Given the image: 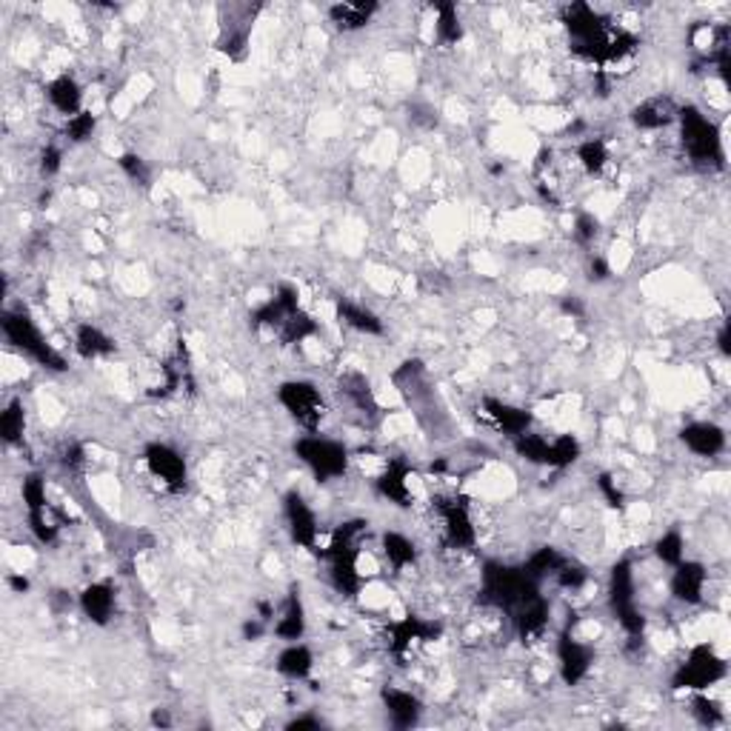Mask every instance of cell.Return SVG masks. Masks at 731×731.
I'll return each mask as SVG.
<instances>
[{
    "instance_id": "cell-5",
    "label": "cell",
    "mask_w": 731,
    "mask_h": 731,
    "mask_svg": "<svg viewBox=\"0 0 731 731\" xmlns=\"http://www.w3.org/2000/svg\"><path fill=\"white\" fill-rule=\"evenodd\" d=\"M723 677H726V660L718 652H714L709 643H703V646H694L691 648L689 660L677 669L672 686L677 691H683V689L703 691V689L714 686Z\"/></svg>"
},
{
    "instance_id": "cell-28",
    "label": "cell",
    "mask_w": 731,
    "mask_h": 731,
    "mask_svg": "<svg viewBox=\"0 0 731 731\" xmlns=\"http://www.w3.org/2000/svg\"><path fill=\"white\" fill-rule=\"evenodd\" d=\"M312 665H315L312 652H308V648L300 646V643L283 648L281 657H278V672L286 674V677H291V680H303V677H308V672H312Z\"/></svg>"
},
{
    "instance_id": "cell-15",
    "label": "cell",
    "mask_w": 731,
    "mask_h": 731,
    "mask_svg": "<svg viewBox=\"0 0 731 731\" xmlns=\"http://www.w3.org/2000/svg\"><path fill=\"white\" fill-rule=\"evenodd\" d=\"M703 586H706V568L700 563H683L680 560L672 577V594L680 603L694 606L703 600Z\"/></svg>"
},
{
    "instance_id": "cell-45",
    "label": "cell",
    "mask_w": 731,
    "mask_h": 731,
    "mask_svg": "<svg viewBox=\"0 0 731 731\" xmlns=\"http://www.w3.org/2000/svg\"><path fill=\"white\" fill-rule=\"evenodd\" d=\"M597 486H600V492L606 495L609 506H614V509H623V506H626V503H623V495H620V489H617V486H614V480H611L609 475H600Z\"/></svg>"
},
{
    "instance_id": "cell-33",
    "label": "cell",
    "mask_w": 731,
    "mask_h": 731,
    "mask_svg": "<svg viewBox=\"0 0 731 731\" xmlns=\"http://www.w3.org/2000/svg\"><path fill=\"white\" fill-rule=\"evenodd\" d=\"M26 429V415L21 400H12L4 412H0V434H4L6 443H18Z\"/></svg>"
},
{
    "instance_id": "cell-44",
    "label": "cell",
    "mask_w": 731,
    "mask_h": 731,
    "mask_svg": "<svg viewBox=\"0 0 731 731\" xmlns=\"http://www.w3.org/2000/svg\"><path fill=\"white\" fill-rule=\"evenodd\" d=\"M597 229H600V223H597L594 215H589V212H580V215H577V220H575V235H577L580 243H592V240L597 237Z\"/></svg>"
},
{
    "instance_id": "cell-47",
    "label": "cell",
    "mask_w": 731,
    "mask_h": 731,
    "mask_svg": "<svg viewBox=\"0 0 731 731\" xmlns=\"http://www.w3.org/2000/svg\"><path fill=\"white\" fill-rule=\"evenodd\" d=\"M560 308H563L566 315H572V317H583V315H586V303H583L580 298H575V295L563 298V300H560Z\"/></svg>"
},
{
    "instance_id": "cell-14",
    "label": "cell",
    "mask_w": 731,
    "mask_h": 731,
    "mask_svg": "<svg viewBox=\"0 0 731 731\" xmlns=\"http://www.w3.org/2000/svg\"><path fill=\"white\" fill-rule=\"evenodd\" d=\"M388 631H392V652L403 655L412 643H432V640H437L443 628H441V623H429V620H420V617L409 614V617H403L400 623H395Z\"/></svg>"
},
{
    "instance_id": "cell-29",
    "label": "cell",
    "mask_w": 731,
    "mask_h": 731,
    "mask_svg": "<svg viewBox=\"0 0 731 731\" xmlns=\"http://www.w3.org/2000/svg\"><path fill=\"white\" fill-rule=\"evenodd\" d=\"M563 563H566V557L560 555L557 548L543 546V548H538V551H534V555L529 557V563L523 566V572L540 583L546 575H557V568H560Z\"/></svg>"
},
{
    "instance_id": "cell-40",
    "label": "cell",
    "mask_w": 731,
    "mask_h": 731,
    "mask_svg": "<svg viewBox=\"0 0 731 731\" xmlns=\"http://www.w3.org/2000/svg\"><path fill=\"white\" fill-rule=\"evenodd\" d=\"M92 132H94V115H89V111H80V115L69 118V123H67V135H69V140H75V143L89 140Z\"/></svg>"
},
{
    "instance_id": "cell-25",
    "label": "cell",
    "mask_w": 731,
    "mask_h": 731,
    "mask_svg": "<svg viewBox=\"0 0 731 731\" xmlns=\"http://www.w3.org/2000/svg\"><path fill=\"white\" fill-rule=\"evenodd\" d=\"M337 317L352 326L354 332H363V334H383V323L375 312H369V308L357 306V303H349V300H337Z\"/></svg>"
},
{
    "instance_id": "cell-10",
    "label": "cell",
    "mask_w": 731,
    "mask_h": 731,
    "mask_svg": "<svg viewBox=\"0 0 731 731\" xmlns=\"http://www.w3.org/2000/svg\"><path fill=\"white\" fill-rule=\"evenodd\" d=\"M143 458H146V466H149V472L164 480L172 492H181L186 486V463L172 446L152 443V446H146Z\"/></svg>"
},
{
    "instance_id": "cell-20",
    "label": "cell",
    "mask_w": 731,
    "mask_h": 731,
    "mask_svg": "<svg viewBox=\"0 0 731 731\" xmlns=\"http://www.w3.org/2000/svg\"><path fill=\"white\" fill-rule=\"evenodd\" d=\"M80 609H84V614L92 623L106 626L111 611H115V592H111L106 583H92V586H86L84 594H80Z\"/></svg>"
},
{
    "instance_id": "cell-13",
    "label": "cell",
    "mask_w": 731,
    "mask_h": 731,
    "mask_svg": "<svg viewBox=\"0 0 731 731\" xmlns=\"http://www.w3.org/2000/svg\"><path fill=\"white\" fill-rule=\"evenodd\" d=\"M563 23L566 29L572 31L575 38V46H583V43H594L606 35V21L600 18V14L589 6V4H572L563 9Z\"/></svg>"
},
{
    "instance_id": "cell-54",
    "label": "cell",
    "mask_w": 731,
    "mask_h": 731,
    "mask_svg": "<svg viewBox=\"0 0 731 731\" xmlns=\"http://www.w3.org/2000/svg\"><path fill=\"white\" fill-rule=\"evenodd\" d=\"M152 723H155V726H169V718H166L164 711H155V714H152Z\"/></svg>"
},
{
    "instance_id": "cell-19",
    "label": "cell",
    "mask_w": 731,
    "mask_h": 731,
    "mask_svg": "<svg viewBox=\"0 0 731 731\" xmlns=\"http://www.w3.org/2000/svg\"><path fill=\"white\" fill-rule=\"evenodd\" d=\"M383 706L388 711V718L397 728H412L420 720V700L409 691L400 689H383Z\"/></svg>"
},
{
    "instance_id": "cell-2",
    "label": "cell",
    "mask_w": 731,
    "mask_h": 731,
    "mask_svg": "<svg viewBox=\"0 0 731 731\" xmlns=\"http://www.w3.org/2000/svg\"><path fill=\"white\" fill-rule=\"evenodd\" d=\"M483 594L492 606L506 609L512 614V609H517L523 600L538 594V580L529 577L523 568H512L503 563H486Z\"/></svg>"
},
{
    "instance_id": "cell-27",
    "label": "cell",
    "mask_w": 731,
    "mask_h": 731,
    "mask_svg": "<svg viewBox=\"0 0 731 731\" xmlns=\"http://www.w3.org/2000/svg\"><path fill=\"white\" fill-rule=\"evenodd\" d=\"M631 120H635V126H640V129H663L674 120V106L669 101L655 97V101H646L631 111Z\"/></svg>"
},
{
    "instance_id": "cell-35",
    "label": "cell",
    "mask_w": 731,
    "mask_h": 731,
    "mask_svg": "<svg viewBox=\"0 0 731 731\" xmlns=\"http://www.w3.org/2000/svg\"><path fill=\"white\" fill-rule=\"evenodd\" d=\"M577 458H580V443L575 441L572 434H560L557 441L548 443V466L551 468L572 466Z\"/></svg>"
},
{
    "instance_id": "cell-12",
    "label": "cell",
    "mask_w": 731,
    "mask_h": 731,
    "mask_svg": "<svg viewBox=\"0 0 731 731\" xmlns=\"http://www.w3.org/2000/svg\"><path fill=\"white\" fill-rule=\"evenodd\" d=\"M443 512V523H446V540L454 548H472L477 540V531L472 526V517H468V506L463 497L443 500L441 503Z\"/></svg>"
},
{
    "instance_id": "cell-9",
    "label": "cell",
    "mask_w": 731,
    "mask_h": 731,
    "mask_svg": "<svg viewBox=\"0 0 731 731\" xmlns=\"http://www.w3.org/2000/svg\"><path fill=\"white\" fill-rule=\"evenodd\" d=\"M283 512H286V520H289L291 540H295L298 546H303V548H308L312 555L323 557V551L317 548V520H315V512L306 506V500L298 492H289L283 497Z\"/></svg>"
},
{
    "instance_id": "cell-50",
    "label": "cell",
    "mask_w": 731,
    "mask_h": 731,
    "mask_svg": "<svg viewBox=\"0 0 731 731\" xmlns=\"http://www.w3.org/2000/svg\"><path fill=\"white\" fill-rule=\"evenodd\" d=\"M289 728H291V731H300V728H320V720H317V718H300V720H291Z\"/></svg>"
},
{
    "instance_id": "cell-17",
    "label": "cell",
    "mask_w": 731,
    "mask_h": 731,
    "mask_svg": "<svg viewBox=\"0 0 731 731\" xmlns=\"http://www.w3.org/2000/svg\"><path fill=\"white\" fill-rule=\"evenodd\" d=\"M512 617H514V626H517L520 637H534V635H540L546 620H548V603L538 592V594H531L529 600H523L517 609H512Z\"/></svg>"
},
{
    "instance_id": "cell-53",
    "label": "cell",
    "mask_w": 731,
    "mask_h": 731,
    "mask_svg": "<svg viewBox=\"0 0 731 731\" xmlns=\"http://www.w3.org/2000/svg\"><path fill=\"white\" fill-rule=\"evenodd\" d=\"M718 343H720V352H723V354H731V346H728V326H723V329H720Z\"/></svg>"
},
{
    "instance_id": "cell-49",
    "label": "cell",
    "mask_w": 731,
    "mask_h": 731,
    "mask_svg": "<svg viewBox=\"0 0 731 731\" xmlns=\"http://www.w3.org/2000/svg\"><path fill=\"white\" fill-rule=\"evenodd\" d=\"M260 635H263V623L252 620V623L243 626V637H246V640H257Z\"/></svg>"
},
{
    "instance_id": "cell-36",
    "label": "cell",
    "mask_w": 731,
    "mask_h": 731,
    "mask_svg": "<svg viewBox=\"0 0 731 731\" xmlns=\"http://www.w3.org/2000/svg\"><path fill=\"white\" fill-rule=\"evenodd\" d=\"M577 157H580L583 169L592 172V174H600V172H603V166L609 164L606 143H603V140H586V143H580Z\"/></svg>"
},
{
    "instance_id": "cell-3",
    "label": "cell",
    "mask_w": 731,
    "mask_h": 731,
    "mask_svg": "<svg viewBox=\"0 0 731 731\" xmlns=\"http://www.w3.org/2000/svg\"><path fill=\"white\" fill-rule=\"evenodd\" d=\"M680 118V138H683V146L691 160L697 164H718L723 166V143H720V132L700 109L686 106L677 111Z\"/></svg>"
},
{
    "instance_id": "cell-46",
    "label": "cell",
    "mask_w": 731,
    "mask_h": 731,
    "mask_svg": "<svg viewBox=\"0 0 731 731\" xmlns=\"http://www.w3.org/2000/svg\"><path fill=\"white\" fill-rule=\"evenodd\" d=\"M60 149L58 146H46L43 149V155H40V169H43V174H55L58 169H60Z\"/></svg>"
},
{
    "instance_id": "cell-16",
    "label": "cell",
    "mask_w": 731,
    "mask_h": 731,
    "mask_svg": "<svg viewBox=\"0 0 731 731\" xmlns=\"http://www.w3.org/2000/svg\"><path fill=\"white\" fill-rule=\"evenodd\" d=\"M680 437H683V443L694 454H700V458H714V454H720L726 449V434L714 423H691L680 432Z\"/></svg>"
},
{
    "instance_id": "cell-39",
    "label": "cell",
    "mask_w": 731,
    "mask_h": 731,
    "mask_svg": "<svg viewBox=\"0 0 731 731\" xmlns=\"http://www.w3.org/2000/svg\"><path fill=\"white\" fill-rule=\"evenodd\" d=\"M694 714H697V720H700L703 726H720L723 723V711L718 709V703L709 700L706 694H697L694 697Z\"/></svg>"
},
{
    "instance_id": "cell-34",
    "label": "cell",
    "mask_w": 731,
    "mask_h": 731,
    "mask_svg": "<svg viewBox=\"0 0 731 731\" xmlns=\"http://www.w3.org/2000/svg\"><path fill=\"white\" fill-rule=\"evenodd\" d=\"M514 449H517V454H520L523 460L548 466V441H543L540 434H529V432L517 434V437H514Z\"/></svg>"
},
{
    "instance_id": "cell-8",
    "label": "cell",
    "mask_w": 731,
    "mask_h": 731,
    "mask_svg": "<svg viewBox=\"0 0 731 731\" xmlns=\"http://www.w3.org/2000/svg\"><path fill=\"white\" fill-rule=\"evenodd\" d=\"M278 400L286 406V412L298 420L300 426L315 429L323 417V397L320 392L306 380H289L278 388Z\"/></svg>"
},
{
    "instance_id": "cell-21",
    "label": "cell",
    "mask_w": 731,
    "mask_h": 731,
    "mask_svg": "<svg viewBox=\"0 0 731 731\" xmlns=\"http://www.w3.org/2000/svg\"><path fill=\"white\" fill-rule=\"evenodd\" d=\"M378 492L386 500L397 503V506H409V500H412V495H409V466H406L403 460L388 463V468L378 480Z\"/></svg>"
},
{
    "instance_id": "cell-4",
    "label": "cell",
    "mask_w": 731,
    "mask_h": 731,
    "mask_svg": "<svg viewBox=\"0 0 731 731\" xmlns=\"http://www.w3.org/2000/svg\"><path fill=\"white\" fill-rule=\"evenodd\" d=\"M0 326H4V334L9 337V343L14 349H21L23 354H29L31 361H38L43 369L67 371V361H63V354H58L52 346L46 343L43 334L38 332V326L31 323L29 315H23V312H6L4 320H0Z\"/></svg>"
},
{
    "instance_id": "cell-6",
    "label": "cell",
    "mask_w": 731,
    "mask_h": 731,
    "mask_svg": "<svg viewBox=\"0 0 731 731\" xmlns=\"http://www.w3.org/2000/svg\"><path fill=\"white\" fill-rule=\"evenodd\" d=\"M609 597H611V611H614L617 620H620V626L628 631L631 637H640L646 620H643V614H640V609L635 603V575H631V563L628 560L614 563Z\"/></svg>"
},
{
    "instance_id": "cell-7",
    "label": "cell",
    "mask_w": 731,
    "mask_h": 731,
    "mask_svg": "<svg viewBox=\"0 0 731 731\" xmlns=\"http://www.w3.org/2000/svg\"><path fill=\"white\" fill-rule=\"evenodd\" d=\"M298 458L312 468L317 480H332L346 475L349 466V451L334 443V441H323V437H300L295 443Z\"/></svg>"
},
{
    "instance_id": "cell-37",
    "label": "cell",
    "mask_w": 731,
    "mask_h": 731,
    "mask_svg": "<svg viewBox=\"0 0 731 731\" xmlns=\"http://www.w3.org/2000/svg\"><path fill=\"white\" fill-rule=\"evenodd\" d=\"M23 503L29 512H46V486L40 475H29L23 480Z\"/></svg>"
},
{
    "instance_id": "cell-48",
    "label": "cell",
    "mask_w": 731,
    "mask_h": 731,
    "mask_svg": "<svg viewBox=\"0 0 731 731\" xmlns=\"http://www.w3.org/2000/svg\"><path fill=\"white\" fill-rule=\"evenodd\" d=\"M589 272H592V281H606L609 278V263L603 257H594L592 260V266H589Z\"/></svg>"
},
{
    "instance_id": "cell-18",
    "label": "cell",
    "mask_w": 731,
    "mask_h": 731,
    "mask_svg": "<svg viewBox=\"0 0 731 731\" xmlns=\"http://www.w3.org/2000/svg\"><path fill=\"white\" fill-rule=\"evenodd\" d=\"M483 409L497 423V429H503V432L512 434V437L529 432V426H531V415L526 409H517V406H509V403H503V400L486 397L483 400Z\"/></svg>"
},
{
    "instance_id": "cell-51",
    "label": "cell",
    "mask_w": 731,
    "mask_h": 731,
    "mask_svg": "<svg viewBox=\"0 0 731 731\" xmlns=\"http://www.w3.org/2000/svg\"><path fill=\"white\" fill-rule=\"evenodd\" d=\"M80 460H84V449H80V446H69V449H67V463H69V466H77Z\"/></svg>"
},
{
    "instance_id": "cell-52",
    "label": "cell",
    "mask_w": 731,
    "mask_h": 731,
    "mask_svg": "<svg viewBox=\"0 0 731 731\" xmlns=\"http://www.w3.org/2000/svg\"><path fill=\"white\" fill-rule=\"evenodd\" d=\"M9 586H12L14 592H21V594H23V592L29 589V580L21 577V575H12V577H9Z\"/></svg>"
},
{
    "instance_id": "cell-1",
    "label": "cell",
    "mask_w": 731,
    "mask_h": 731,
    "mask_svg": "<svg viewBox=\"0 0 731 731\" xmlns=\"http://www.w3.org/2000/svg\"><path fill=\"white\" fill-rule=\"evenodd\" d=\"M366 520H349V523H340L332 546L323 551V557L329 560V575L332 583L340 594L354 597L361 592V575H357V538L366 531Z\"/></svg>"
},
{
    "instance_id": "cell-23",
    "label": "cell",
    "mask_w": 731,
    "mask_h": 731,
    "mask_svg": "<svg viewBox=\"0 0 731 731\" xmlns=\"http://www.w3.org/2000/svg\"><path fill=\"white\" fill-rule=\"evenodd\" d=\"M46 94H49V101H52V106L58 111H63V115H72V118L80 115V101H84V94H80V86L69 75L52 80L49 89H46Z\"/></svg>"
},
{
    "instance_id": "cell-42",
    "label": "cell",
    "mask_w": 731,
    "mask_h": 731,
    "mask_svg": "<svg viewBox=\"0 0 731 731\" xmlns=\"http://www.w3.org/2000/svg\"><path fill=\"white\" fill-rule=\"evenodd\" d=\"M29 529H31V534H35V538H38L43 546H49V543H55V540H58V529L46 520V512H29Z\"/></svg>"
},
{
    "instance_id": "cell-41",
    "label": "cell",
    "mask_w": 731,
    "mask_h": 731,
    "mask_svg": "<svg viewBox=\"0 0 731 731\" xmlns=\"http://www.w3.org/2000/svg\"><path fill=\"white\" fill-rule=\"evenodd\" d=\"M120 169L132 177L135 183H149V166H146V160L140 157V155H132V152H126V155H120Z\"/></svg>"
},
{
    "instance_id": "cell-38",
    "label": "cell",
    "mask_w": 731,
    "mask_h": 731,
    "mask_svg": "<svg viewBox=\"0 0 731 731\" xmlns=\"http://www.w3.org/2000/svg\"><path fill=\"white\" fill-rule=\"evenodd\" d=\"M655 551H657V557H660L663 563L677 566L680 560H683V538H680L677 531L663 534V538L657 540V546H655Z\"/></svg>"
},
{
    "instance_id": "cell-26",
    "label": "cell",
    "mask_w": 731,
    "mask_h": 731,
    "mask_svg": "<svg viewBox=\"0 0 731 731\" xmlns=\"http://www.w3.org/2000/svg\"><path fill=\"white\" fill-rule=\"evenodd\" d=\"M75 349H77L80 357L94 361V357H103L109 352H115V343H111V337H106L97 326H92V323H84V326H77Z\"/></svg>"
},
{
    "instance_id": "cell-43",
    "label": "cell",
    "mask_w": 731,
    "mask_h": 731,
    "mask_svg": "<svg viewBox=\"0 0 731 731\" xmlns=\"http://www.w3.org/2000/svg\"><path fill=\"white\" fill-rule=\"evenodd\" d=\"M555 577H557V583H560L563 589H580L583 583H586V572H583L580 566H572L568 560L557 568Z\"/></svg>"
},
{
    "instance_id": "cell-31",
    "label": "cell",
    "mask_w": 731,
    "mask_h": 731,
    "mask_svg": "<svg viewBox=\"0 0 731 731\" xmlns=\"http://www.w3.org/2000/svg\"><path fill=\"white\" fill-rule=\"evenodd\" d=\"M317 332V323L308 317L306 312H300V308H295L286 320H283V326L278 329L281 340L283 343H300V340L306 337H312Z\"/></svg>"
},
{
    "instance_id": "cell-11",
    "label": "cell",
    "mask_w": 731,
    "mask_h": 731,
    "mask_svg": "<svg viewBox=\"0 0 731 731\" xmlns=\"http://www.w3.org/2000/svg\"><path fill=\"white\" fill-rule=\"evenodd\" d=\"M557 660H560V677L566 686H577L583 677L589 674L592 669V648L577 643L572 635H568V628L560 635L557 640Z\"/></svg>"
},
{
    "instance_id": "cell-30",
    "label": "cell",
    "mask_w": 731,
    "mask_h": 731,
    "mask_svg": "<svg viewBox=\"0 0 731 731\" xmlns=\"http://www.w3.org/2000/svg\"><path fill=\"white\" fill-rule=\"evenodd\" d=\"M383 555L395 568H406L409 563H415V546L409 538H403V534L386 531L383 534Z\"/></svg>"
},
{
    "instance_id": "cell-32",
    "label": "cell",
    "mask_w": 731,
    "mask_h": 731,
    "mask_svg": "<svg viewBox=\"0 0 731 731\" xmlns=\"http://www.w3.org/2000/svg\"><path fill=\"white\" fill-rule=\"evenodd\" d=\"M434 12H437V38H441L443 43H458L463 38L458 6H454V4H434Z\"/></svg>"
},
{
    "instance_id": "cell-24",
    "label": "cell",
    "mask_w": 731,
    "mask_h": 731,
    "mask_svg": "<svg viewBox=\"0 0 731 731\" xmlns=\"http://www.w3.org/2000/svg\"><path fill=\"white\" fill-rule=\"evenodd\" d=\"M375 12H378V4H334L329 9V18L337 29L354 31V29H363Z\"/></svg>"
},
{
    "instance_id": "cell-22",
    "label": "cell",
    "mask_w": 731,
    "mask_h": 731,
    "mask_svg": "<svg viewBox=\"0 0 731 731\" xmlns=\"http://www.w3.org/2000/svg\"><path fill=\"white\" fill-rule=\"evenodd\" d=\"M306 631V617H303V603H300V592L291 589L289 597H286V606H283V617L274 626V635L283 637V640H300Z\"/></svg>"
}]
</instances>
